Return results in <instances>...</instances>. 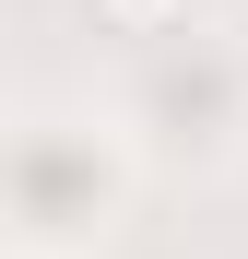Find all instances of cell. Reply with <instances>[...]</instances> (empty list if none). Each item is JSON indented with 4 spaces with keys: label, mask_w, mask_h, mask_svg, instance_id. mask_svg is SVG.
Masks as SVG:
<instances>
[{
    "label": "cell",
    "mask_w": 248,
    "mask_h": 259,
    "mask_svg": "<svg viewBox=\"0 0 248 259\" xmlns=\"http://www.w3.org/2000/svg\"><path fill=\"white\" fill-rule=\"evenodd\" d=\"M95 24H107V35H178L189 0H95Z\"/></svg>",
    "instance_id": "1"
},
{
    "label": "cell",
    "mask_w": 248,
    "mask_h": 259,
    "mask_svg": "<svg viewBox=\"0 0 248 259\" xmlns=\"http://www.w3.org/2000/svg\"><path fill=\"white\" fill-rule=\"evenodd\" d=\"M236 12H248V0H236Z\"/></svg>",
    "instance_id": "2"
}]
</instances>
